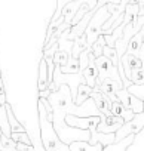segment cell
Listing matches in <instances>:
<instances>
[{"label":"cell","instance_id":"cell-1","mask_svg":"<svg viewBox=\"0 0 144 151\" xmlns=\"http://www.w3.org/2000/svg\"><path fill=\"white\" fill-rule=\"evenodd\" d=\"M37 119H39V129H40V141L45 148V151H70L68 144H64L59 136L56 135L52 122L48 119V111L42 102V99H37Z\"/></svg>","mask_w":144,"mask_h":151},{"label":"cell","instance_id":"cell-2","mask_svg":"<svg viewBox=\"0 0 144 151\" xmlns=\"http://www.w3.org/2000/svg\"><path fill=\"white\" fill-rule=\"evenodd\" d=\"M94 11H95V12H94L92 18L89 19V22H88V25H86V30H85L86 42H88L89 46L98 39V36L101 34L103 24H104V22L109 19V17H110V14H109L106 5L101 6V8H98V9H94Z\"/></svg>","mask_w":144,"mask_h":151},{"label":"cell","instance_id":"cell-3","mask_svg":"<svg viewBox=\"0 0 144 151\" xmlns=\"http://www.w3.org/2000/svg\"><path fill=\"white\" fill-rule=\"evenodd\" d=\"M95 65H97V68H98V79H97V85H95V86H98V85H100L104 79H107V77L116 80L117 83H122V79H120V76H119L117 67L113 65V62H111L107 56L101 55V56L95 58ZM122 86H123V83H122Z\"/></svg>","mask_w":144,"mask_h":151},{"label":"cell","instance_id":"cell-4","mask_svg":"<svg viewBox=\"0 0 144 151\" xmlns=\"http://www.w3.org/2000/svg\"><path fill=\"white\" fill-rule=\"evenodd\" d=\"M144 127V110L141 113L134 114V117L128 122H125L116 132H114V142L123 139L128 135H135Z\"/></svg>","mask_w":144,"mask_h":151},{"label":"cell","instance_id":"cell-5","mask_svg":"<svg viewBox=\"0 0 144 151\" xmlns=\"http://www.w3.org/2000/svg\"><path fill=\"white\" fill-rule=\"evenodd\" d=\"M65 123L71 127H77V129H83V130H94V129H97V126L100 123V116L80 117V116H75V114H67Z\"/></svg>","mask_w":144,"mask_h":151},{"label":"cell","instance_id":"cell-6","mask_svg":"<svg viewBox=\"0 0 144 151\" xmlns=\"http://www.w3.org/2000/svg\"><path fill=\"white\" fill-rule=\"evenodd\" d=\"M123 123H125V120L122 117H119V116L100 114V123L97 126V132H101V133H114Z\"/></svg>","mask_w":144,"mask_h":151},{"label":"cell","instance_id":"cell-7","mask_svg":"<svg viewBox=\"0 0 144 151\" xmlns=\"http://www.w3.org/2000/svg\"><path fill=\"white\" fill-rule=\"evenodd\" d=\"M91 98H92V101H94V104H95L97 110H98L101 114H106V116L111 114V113H110L111 101H110V98H109L106 93H103V92L100 91V88H98V86H94V88H92Z\"/></svg>","mask_w":144,"mask_h":151},{"label":"cell","instance_id":"cell-8","mask_svg":"<svg viewBox=\"0 0 144 151\" xmlns=\"http://www.w3.org/2000/svg\"><path fill=\"white\" fill-rule=\"evenodd\" d=\"M82 76L85 77V83L89 85L91 88H94L97 85V79H98V68L95 65V55L92 53L91 50V55H89V64L80 71Z\"/></svg>","mask_w":144,"mask_h":151},{"label":"cell","instance_id":"cell-9","mask_svg":"<svg viewBox=\"0 0 144 151\" xmlns=\"http://www.w3.org/2000/svg\"><path fill=\"white\" fill-rule=\"evenodd\" d=\"M120 64H122V67H123V71H125L126 79L131 77V71H132V70L143 67V61H141L138 56H135V55H132V53H128V52H125V53L120 56Z\"/></svg>","mask_w":144,"mask_h":151},{"label":"cell","instance_id":"cell-10","mask_svg":"<svg viewBox=\"0 0 144 151\" xmlns=\"http://www.w3.org/2000/svg\"><path fill=\"white\" fill-rule=\"evenodd\" d=\"M98 88H100V91H101L103 93H106V95L110 98V101H116V99H117L116 91L120 89V88H123V86H122V83H117L116 80L107 77V79H104V80L98 85Z\"/></svg>","mask_w":144,"mask_h":151},{"label":"cell","instance_id":"cell-11","mask_svg":"<svg viewBox=\"0 0 144 151\" xmlns=\"http://www.w3.org/2000/svg\"><path fill=\"white\" fill-rule=\"evenodd\" d=\"M83 2H86V0H75V2L67 3V5L61 9V15H62V18H64V22H65L68 27L71 25V19H73V17L76 15V12L79 11V8H80V5H82Z\"/></svg>","mask_w":144,"mask_h":151},{"label":"cell","instance_id":"cell-12","mask_svg":"<svg viewBox=\"0 0 144 151\" xmlns=\"http://www.w3.org/2000/svg\"><path fill=\"white\" fill-rule=\"evenodd\" d=\"M68 148L70 151H101L103 145L100 142L92 145L88 141H73L68 144Z\"/></svg>","mask_w":144,"mask_h":151},{"label":"cell","instance_id":"cell-13","mask_svg":"<svg viewBox=\"0 0 144 151\" xmlns=\"http://www.w3.org/2000/svg\"><path fill=\"white\" fill-rule=\"evenodd\" d=\"M134 138H135V135H128V136H125V138L120 139V141H116V142H113V144L104 145L101 151H126L128 147L132 144Z\"/></svg>","mask_w":144,"mask_h":151},{"label":"cell","instance_id":"cell-14","mask_svg":"<svg viewBox=\"0 0 144 151\" xmlns=\"http://www.w3.org/2000/svg\"><path fill=\"white\" fill-rule=\"evenodd\" d=\"M48 86H49V82H48V65H46V61L42 58L40 62H39V73H37V89L40 92V91L48 89Z\"/></svg>","mask_w":144,"mask_h":151},{"label":"cell","instance_id":"cell-15","mask_svg":"<svg viewBox=\"0 0 144 151\" xmlns=\"http://www.w3.org/2000/svg\"><path fill=\"white\" fill-rule=\"evenodd\" d=\"M91 93H92V88H91L89 85H86V83H80V85L77 86L76 96H75L73 102H75L76 105H82L86 99L91 98Z\"/></svg>","mask_w":144,"mask_h":151},{"label":"cell","instance_id":"cell-16","mask_svg":"<svg viewBox=\"0 0 144 151\" xmlns=\"http://www.w3.org/2000/svg\"><path fill=\"white\" fill-rule=\"evenodd\" d=\"M86 47H89V45H88V42H86L85 33H82V34H79V36L73 40V45H71V56L79 58L80 52L85 50Z\"/></svg>","mask_w":144,"mask_h":151},{"label":"cell","instance_id":"cell-17","mask_svg":"<svg viewBox=\"0 0 144 151\" xmlns=\"http://www.w3.org/2000/svg\"><path fill=\"white\" fill-rule=\"evenodd\" d=\"M141 45H143V42H141V30H140L138 33H135V34L129 39V42H128V45H126V52H128V53H132V55H135V56L140 58Z\"/></svg>","mask_w":144,"mask_h":151},{"label":"cell","instance_id":"cell-18","mask_svg":"<svg viewBox=\"0 0 144 151\" xmlns=\"http://www.w3.org/2000/svg\"><path fill=\"white\" fill-rule=\"evenodd\" d=\"M6 113H8V120H9L11 130H12V132H25L24 124L18 122V119H17L15 114H14V108H12V105L8 104V102H6Z\"/></svg>","mask_w":144,"mask_h":151},{"label":"cell","instance_id":"cell-19","mask_svg":"<svg viewBox=\"0 0 144 151\" xmlns=\"http://www.w3.org/2000/svg\"><path fill=\"white\" fill-rule=\"evenodd\" d=\"M138 18V5H126L125 8V12H123V24L128 25V24H134Z\"/></svg>","mask_w":144,"mask_h":151},{"label":"cell","instance_id":"cell-20","mask_svg":"<svg viewBox=\"0 0 144 151\" xmlns=\"http://www.w3.org/2000/svg\"><path fill=\"white\" fill-rule=\"evenodd\" d=\"M0 132L6 136H11V133H12L9 120H8V113H6V104L0 105Z\"/></svg>","mask_w":144,"mask_h":151},{"label":"cell","instance_id":"cell-21","mask_svg":"<svg viewBox=\"0 0 144 151\" xmlns=\"http://www.w3.org/2000/svg\"><path fill=\"white\" fill-rule=\"evenodd\" d=\"M61 73H65V74H75V73H80V65H79V58H75V56H71L68 58L67 64L59 67Z\"/></svg>","mask_w":144,"mask_h":151},{"label":"cell","instance_id":"cell-22","mask_svg":"<svg viewBox=\"0 0 144 151\" xmlns=\"http://www.w3.org/2000/svg\"><path fill=\"white\" fill-rule=\"evenodd\" d=\"M70 55H71V50L70 49L65 50V49H59L58 47L55 50V53H54V62H55V65H58V67L65 65L67 61H68V58H70Z\"/></svg>","mask_w":144,"mask_h":151},{"label":"cell","instance_id":"cell-23","mask_svg":"<svg viewBox=\"0 0 144 151\" xmlns=\"http://www.w3.org/2000/svg\"><path fill=\"white\" fill-rule=\"evenodd\" d=\"M106 46V40H104V36L103 34H100L98 36V39L89 46L91 47V50H92V53L95 55V58H98V56H101L103 55V47Z\"/></svg>","mask_w":144,"mask_h":151},{"label":"cell","instance_id":"cell-24","mask_svg":"<svg viewBox=\"0 0 144 151\" xmlns=\"http://www.w3.org/2000/svg\"><path fill=\"white\" fill-rule=\"evenodd\" d=\"M103 55L104 56H107L111 62H113V65H119L120 64V58H119V55H117V52H116V49L114 47H111V46H104L103 47Z\"/></svg>","mask_w":144,"mask_h":151},{"label":"cell","instance_id":"cell-25","mask_svg":"<svg viewBox=\"0 0 144 151\" xmlns=\"http://www.w3.org/2000/svg\"><path fill=\"white\" fill-rule=\"evenodd\" d=\"M129 80H131L134 85H144V67L132 70Z\"/></svg>","mask_w":144,"mask_h":151},{"label":"cell","instance_id":"cell-26","mask_svg":"<svg viewBox=\"0 0 144 151\" xmlns=\"http://www.w3.org/2000/svg\"><path fill=\"white\" fill-rule=\"evenodd\" d=\"M132 95H135L137 98H140L141 101H144V85H129L128 88H126Z\"/></svg>","mask_w":144,"mask_h":151},{"label":"cell","instance_id":"cell-27","mask_svg":"<svg viewBox=\"0 0 144 151\" xmlns=\"http://www.w3.org/2000/svg\"><path fill=\"white\" fill-rule=\"evenodd\" d=\"M89 55H91V47H86L85 50L80 52L79 55V65H80V71L89 64Z\"/></svg>","mask_w":144,"mask_h":151},{"label":"cell","instance_id":"cell-28","mask_svg":"<svg viewBox=\"0 0 144 151\" xmlns=\"http://www.w3.org/2000/svg\"><path fill=\"white\" fill-rule=\"evenodd\" d=\"M17 151H36L33 144H24V142H17Z\"/></svg>","mask_w":144,"mask_h":151},{"label":"cell","instance_id":"cell-29","mask_svg":"<svg viewBox=\"0 0 144 151\" xmlns=\"http://www.w3.org/2000/svg\"><path fill=\"white\" fill-rule=\"evenodd\" d=\"M120 2H122V0H97L95 9H98V8H101V6L107 5V3H114V5H117V3H120Z\"/></svg>","mask_w":144,"mask_h":151},{"label":"cell","instance_id":"cell-30","mask_svg":"<svg viewBox=\"0 0 144 151\" xmlns=\"http://www.w3.org/2000/svg\"><path fill=\"white\" fill-rule=\"evenodd\" d=\"M52 92L49 91V89H45V91H40L39 92V98H48L49 95H51Z\"/></svg>","mask_w":144,"mask_h":151},{"label":"cell","instance_id":"cell-31","mask_svg":"<svg viewBox=\"0 0 144 151\" xmlns=\"http://www.w3.org/2000/svg\"><path fill=\"white\" fill-rule=\"evenodd\" d=\"M8 101H6V93H2L0 95V105H5Z\"/></svg>","mask_w":144,"mask_h":151},{"label":"cell","instance_id":"cell-32","mask_svg":"<svg viewBox=\"0 0 144 151\" xmlns=\"http://www.w3.org/2000/svg\"><path fill=\"white\" fill-rule=\"evenodd\" d=\"M2 93H6V91H5V85H3V79L0 77V95Z\"/></svg>","mask_w":144,"mask_h":151},{"label":"cell","instance_id":"cell-33","mask_svg":"<svg viewBox=\"0 0 144 151\" xmlns=\"http://www.w3.org/2000/svg\"><path fill=\"white\" fill-rule=\"evenodd\" d=\"M0 151H15V150H11V148H6L3 144H2V141H0Z\"/></svg>","mask_w":144,"mask_h":151},{"label":"cell","instance_id":"cell-34","mask_svg":"<svg viewBox=\"0 0 144 151\" xmlns=\"http://www.w3.org/2000/svg\"><path fill=\"white\" fill-rule=\"evenodd\" d=\"M140 0H129V5H138Z\"/></svg>","mask_w":144,"mask_h":151},{"label":"cell","instance_id":"cell-35","mask_svg":"<svg viewBox=\"0 0 144 151\" xmlns=\"http://www.w3.org/2000/svg\"><path fill=\"white\" fill-rule=\"evenodd\" d=\"M138 3H144V0H140V2H138Z\"/></svg>","mask_w":144,"mask_h":151},{"label":"cell","instance_id":"cell-36","mask_svg":"<svg viewBox=\"0 0 144 151\" xmlns=\"http://www.w3.org/2000/svg\"><path fill=\"white\" fill-rule=\"evenodd\" d=\"M0 77H2V71H0Z\"/></svg>","mask_w":144,"mask_h":151},{"label":"cell","instance_id":"cell-37","mask_svg":"<svg viewBox=\"0 0 144 151\" xmlns=\"http://www.w3.org/2000/svg\"><path fill=\"white\" fill-rule=\"evenodd\" d=\"M143 67H144V65H143Z\"/></svg>","mask_w":144,"mask_h":151},{"label":"cell","instance_id":"cell-38","mask_svg":"<svg viewBox=\"0 0 144 151\" xmlns=\"http://www.w3.org/2000/svg\"><path fill=\"white\" fill-rule=\"evenodd\" d=\"M143 102H144V101H143Z\"/></svg>","mask_w":144,"mask_h":151}]
</instances>
